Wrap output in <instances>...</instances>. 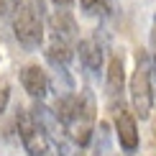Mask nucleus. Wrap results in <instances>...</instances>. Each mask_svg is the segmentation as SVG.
<instances>
[{"instance_id": "423d86ee", "label": "nucleus", "mask_w": 156, "mask_h": 156, "mask_svg": "<svg viewBox=\"0 0 156 156\" xmlns=\"http://www.w3.org/2000/svg\"><path fill=\"white\" fill-rule=\"evenodd\" d=\"M115 136L123 151H136L138 148V128H136V118L128 108L115 110Z\"/></svg>"}, {"instance_id": "0eeeda50", "label": "nucleus", "mask_w": 156, "mask_h": 156, "mask_svg": "<svg viewBox=\"0 0 156 156\" xmlns=\"http://www.w3.org/2000/svg\"><path fill=\"white\" fill-rule=\"evenodd\" d=\"M21 84H23L26 92L31 97H36V100H44L49 92V77L38 64H28V67L21 69Z\"/></svg>"}, {"instance_id": "4468645a", "label": "nucleus", "mask_w": 156, "mask_h": 156, "mask_svg": "<svg viewBox=\"0 0 156 156\" xmlns=\"http://www.w3.org/2000/svg\"><path fill=\"white\" fill-rule=\"evenodd\" d=\"M100 3H102V0H80V5H82L84 13H95V8H97Z\"/></svg>"}, {"instance_id": "1a4fd4ad", "label": "nucleus", "mask_w": 156, "mask_h": 156, "mask_svg": "<svg viewBox=\"0 0 156 156\" xmlns=\"http://www.w3.org/2000/svg\"><path fill=\"white\" fill-rule=\"evenodd\" d=\"M49 46H46V59L49 64L54 67V64H62V67H67L69 62H72V56H74V41H67V38H62V36H54V34H49Z\"/></svg>"}, {"instance_id": "f257e3e1", "label": "nucleus", "mask_w": 156, "mask_h": 156, "mask_svg": "<svg viewBox=\"0 0 156 156\" xmlns=\"http://www.w3.org/2000/svg\"><path fill=\"white\" fill-rule=\"evenodd\" d=\"M44 23H46V10L44 0H26L13 16V31L16 38L26 49H38L44 44Z\"/></svg>"}, {"instance_id": "39448f33", "label": "nucleus", "mask_w": 156, "mask_h": 156, "mask_svg": "<svg viewBox=\"0 0 156 156\" xmlns=\"http://www.w3.org/2000/svg\"><path fill=\"white\" fill-rule=\"evenodd\" d=\"M123 84H126V67H123V56L113 54L108 62V72H105V95L108 102L113 108V113L123 105Z\"/></svg>"}, {"instance_id": "dca6fc26", "label": "nucleus", "mask_w": 156, "mask_h": 156, "mask_svg": "<svg viewBox=\"0 0 156 156\" xmlns=\"http://www.w3.org/2000/svg\"><path fill=\"white\" fill-rule=\"evenodd\" d=\"M154 72H156V67H154ZM154 100H156V90H154Z\"/></svg>"}, {"instance_id": "9b49d317", "label": "nucleus", "mask_w": 156, "mask_h": 156, "mask_svg": "<svg viewBox=\"0 0 156 156\" xmlns=\"http://www.w3.org/2000/svg\"><path fill=\"white\" fill-rule=\"evenodd\" d=\"M49 87H54L56 97L74 92V80H72V74L67 72V67H62V64H54V77L49 80Z\"/></svg>"}, {"instance_id": "f8f14e48", "label": "nucleus", "mask_w": 156, "mask_h": 156, "mask_svg": "<svg viewBox=\"0 0 156 156\" xmlns=\"http://www.w3.org/2000/svg\"><path fill=\"white\" fill-rule=\"evenodd\" d=\"M23 0H0V21H13L16 10L21 8Z\"/></svg>"}, {"instance_id": "20e7f679", "label": "nucleus", "mask_w": 156, "mask_h": 156, "mask_svg": "<svg viewBox=\"0 0 156 156\" xmlns=\"http://www.w3.org/2000/svg\"><path fill=\"white\" fill-rule=\"evenodd\" d=\"M16 123H18V136H21V141H23L28 156H49V154H51V148H49V136L44 133V128L34 120V115H31L28 110L18 108Z\"/></svg>"}, {"instance_id": "ddd939ff", "label": "nucleus", "mask_w": 156, "mask_h": 156, "mask_svg": "<svg viewBox=\"0 0 156 156\" xmlns=\"http://www.w3.org/2000/svg\"><path fill=\"white\" fill-rule=\"evenodd\" d=\"M8 100H10V84L5 82V80H0V113H5Z\"/></svg>"}, {"instance_id": "6e6552de", "label": "nucleus", "mask_w": 156, "mask_h": 156, "mask_svg": "<svg viewBox=\"0 0 156 156\" xmlns=\"http://www.w3.org/2000/svg\"><path fill=\"white\" fill-rule=\"evenodd\" d=\"M77 51H80V62L82 67L87 69L92 77H100V69H102V46L97 38H82L77 44Z\"/></svg>"}, {"instance_id": "7ed1b4c3", "label": "nucleus", "mask_w": 156, "mask_h": 156, "mask_svg": "<svg viewBox=\"0 0 156 156\" xmlns=\"http://www.w3.org/2000/svg\"><path fill=\"white\" fill-rule=\"evenodd\" d=\"M95 113H97L95 95L90 92V90H82V92L77 95L72 115H69L67 126H64V131L69 133V138H72L77 146H87L90 144L92 131H95Z\"/></svg>"}, {"instance_id": "9d476101", "label": "nucleus", "mask_w": 156, "mask_h": 156, "mask_svg": "<svg viewBox=\"0 0 156 156\" xmlns=\"http://www.w3.org/2000/svg\"><path fill=\"white\" fill-rule=\"evenodd\" d=\"M49 31H51L54 36L67 38V41H77V23H74L72 13H69L67 8L56 10L54 16L49 18Z\"/></svg>"}, {"instance_id": "2eb2a0df", "label": "nucleus", "mask_w": 156, "mask_h": 156, "mask_svg": "<svg viewBox=\"0 0 156 156\" xmlns=\"http://www.w3.org/2000/svg\"><path fill=\"white\" fill-rule=\"evenodd\" d=\"M51 3H54L56 8H69V3H72V0H51Z\"/></svg>"}, {"instance_id": "f03ea898", "label": "nucleus", "mask_w": 156, "mask_h": 156, "mask_svg": "<svg viewBox=\"0 0 156 156\" xmlns=\"http://www.w3.org/2000/svg\"><path fill=\"white\" fill-rule=\"evenodd\" d=\"M151 80H154V64L146 51H138L136 69L131 77V105H133V113L141 120H146L154 108V82Z\"/></svg>"}]
</instances>
